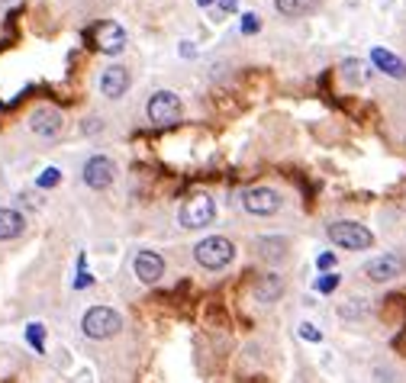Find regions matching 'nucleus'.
<instances>
[{"instance_id":"obj_28","label":"nucleus","mask_w":406,"mask_h":383,"mask_svg":"<svg viewBox=\"0 0 406 383\" xmlns=\"http://www.w3.org/2000/svg\"><path fill=\"white\" fill-rule=\"evenodd\" d=\"M7 4H14V0H0V7H7Z\"/></svg>"},{"instance_id":"obj_5","label":"nucleus","mask_w":406,"mask_h":383,"mask_svg":"<svg viewBox=\"0 0 406 383\" xmlns=\"http://www.w3.org/2000/svg\"><path fill=\"white\" fill-rule=\"evenodd\" d=\"M213 219H217V203H213V196H207V194L190 196V200L181 206V226L184 229L213 226Z\"/></svg>"},{"instance_id":"obj_14","label":"nucleus","mask_w":406,"mask_h":383,"mask_svg":"<svg viewBox=\"0 0 406 383\" xmlns=\"http://www.w3.org/2000/svg\"><path fill=\"white\" fill-rule=\"evenodd\" d=\"M255 255L268 264H278L287 258V238L281 236H258L255 238Z\"/></svg>"},{"instance_id":"obj_1","label":"nucleus","mask_w":406,"mask_h":383,"mask_svg":"<svg viewBox=\"0 0 406 383\" xmlns=\"http://www.w3.org/2000/svg\"><path fill=\"white\" fill-rule=\"evenodd\" d=\"M194 261L200 264L203 271H223L236 261V245L223 236L200 238V242L194 245Z\"/></svg>"},{"instance_id":"obj_16","label":"nucleus","mask_w":406,"mask_h":383,"mask_svg":"<svg viewBox=\"0 0 406 383\" xmlns=\"http://www.w3.org/2000/svg\"><path fill=\"white\" fill-rule=\"evenodd\" d=\"M371 61L387 74V78H397V81L406 78V61L397 58L393 52H387V48H371Z\"/></svg>"},{"instance_id":"obj_27","label":"nucleus","mask_w":406,"mask_h":383,"mask_svg":"<svg viewBox=\"0 0 406 383\" xmlns=\"http://www.w3.org/2000/svg\"><path fill=\"white\" fill-rule=\"evenodd\" d=\"M197 4H200V7H210V4H213V0H197Z\"/></svg>"},{"instance_id":"obj_20","label":"nucleus","mask_w":406,"mask_h":383,"mask_svg":"<svg viewBox=\"0 0 406 383\" xmlns=\"http://www.w3.org/2000/svg\"><path fill=\"white\" fill-rule=\"evenodd\" d=\"M58 181H61V171H58V168H48V171H42L39 181H36V184H39V187L46 190V187H58Z\"/></svg>"},{"instance_id":"obj_7","label":"nucleus","mask_w":406,"mask_h":383,"mask_svg":"<svg viewBox=\"0 0 406 383\" xmlns=\"http://www.w3.org/2000/svg\"><path fill=\"white\" fill-rule=\"evenodd\" d=\"M403 268H406V258L400 251H387V255H378L365 264V277L374 283H387L403 274Z\"/></svg>"},{"instance_id":"obj_17","label":"nucleus","mask_w":406,"mask_h":383,"mask_svg":"<svg viewBox=\"0 0 406 383\" xmlns=\"http://www.w3.org/2000/svg\"><path fill=\"white\" fill-rule=\"evenodd\" d=\"M316 7H319V0H274V10H278L281 16H291V20L313 14Z\"/></svg>"},{"instance_id":"obj_12","label":"nucleus","mask_w":406,"mask_h":383,"mask_svg":"<svg viewBox=\"0 0 406 383\" xmlns=\"http://www.w3.org/2000/svg\"><path fill=\"white\" fill-rule=\"evenodd\" d=\"M129 71L123 65H107L103 68V74H100V90H103V97H110V100H116V97H123L129 90Z\"/></svg>"},{"instance_id":"obj_4","label":"nucleus","mask_w":406,"mask_h":383,"mask_svg":"<svg viewBox=\"0 0 406 383\" xmlns=\"http://www.w3.org/2000/svg\"><path fill=\"white\" fill-rule=\"evenodd\" d=\"M145 120L152 126H171V122L181 120V100L171 90H155V94L145 100Z\"/></svg>"},{"instance_id":"obj_19","label":"nucleus","mask_w":406,"mask_h":383,"mask_svg":"<svg viewBox=\"0 0 406 383\" xmlns=\"http://www.w3.org/2000/svg\"><path fill=\"white\" fill-rule=\"evenodd\" d=\"M26 342L33 345V348L39 351V355L46 351V345H42V325H39V322H29V329H26Z\"/></svg>"},{"instance_id":"obj_15","label":"nucleus","mask_w":406,"mask_h":383,"mask_svg":"<svg viewBox=\"0 0 406 383\" xmlns=\"http://www.w3.org/2000/svg\"><path fill=\"white\" fill-rule=\"evenodd\" d=\"M23 229H26V216L20 209L0 206V242H10V238H20Z\"/></svg>"},{"instance_id":"obj_3","label":"nucleus","mask_w":406,"mask_h":383,"mask_svg":"<svg viewBox=\"0 0 406 383\" xmlns=\"http://www.w3.org/2000/svg\"><path fill=\"white\" fill-rule=\"evenodd\" d=\"M120 329H123V316L116 310H110V306H90L81 319V332L88 338H94V342L120 335Z\"/></svg>"},{"instance_id":"obj_13","label":"nucleus","mask_w":406,"mask_h":383,"mask_svg":"<svg viewBox=\"0 0 406 383\" xmlns=\"http://www.w3.org/2000/svg\"><path fill=\"white\" fill-rule=\"evenodd\" d=\"M281 293H284V280H281V274H261L255 280V287H251V296H255L258 303H264V306L278 303Z\"/></svg>"},{"instance_id":"obj_26","label":"nucleus","mask_w":406,"mask_h":383,"mask_svg":"<svg viewBox=\"0 0 406 383\" xmlns=\"http://www.w3.org/2000/svg\"><path fill=\"white\" fill-rule=\"evenodd\" d=\"M97 129H103V122H84V132H97Z\"/></svg>"},{"instance_id":"obj_21","label":"nucleus","mask_w":406,"mask_h":383,"mask_svg":"<svg viewBox=\"0 0 406 383\" xmlns=\"http://www.w3.org/2000/svg\"><path fill=\"white\" fill-rule=\"evenodd\" d=\"M338 283H342V277H338V274H323L316 280V290H319V293H332Z\"/></svg>"},{"instance_id":"obj_6","label":"nucleus","mask_w":406,"mask_h":383,"mask_svg":"<svg viewBox=\"0 0 406 383\" xmlns=\"http://www.w3.org/2000/svg\"><path fill=\"white\" fill-rule=\"evenodd\" d=\"M281 194L274 187H251L242 194V209L249 216H274L281 209Z\"/></svg>"},{"instance_id":"obj_23","label":"nucleus","mask_w":406,"mask_h":383,"mask_svg":"<svg viewBox=\"0 0 406 383\" xmlns=\"http://www.w3.org/2000/svg\"><path fill=\"white\" fill-rule=\"evenodd\" d=\"M300 338L303 342H323V335H319V329H313V325H300Z\"/></svg>"},{"instance_id":"obj_2","label":"nucleus","mask_w":406,"mask_h":383,"mask_svg":"<svg viewBox=\"0 0 406 383\" xmlns=\"http://www.w3.org/2000/svg\"><path fill=\"white\" fill-rule=\"evenodd\" d=\"M326 236L332 238V245L348 248V251H365V248H371V245H374L371 229L361 226V222H352V219L329 222V226H326Z\"/></svg>"},{"instance_id":"obj_22","label":"nucleus","mask_w":406,"mask_h":383,"mask_svg":"<svg viewBox=\"0 0 406 383\" xmlns=\"http://www.w3.org/2000/svg\"><path fill=\"white\" fill-rule=\"evenodd\" d=\"M261 29V20H258L255 14H245L242 16V33H258Z\"/></svg>"},{"instance_id":"obj_10","label":"nucleus","mask_w":406,"mask_h":383,"mask_svg":"<svg viewBox=\"0 0 406 383\" xmlns=\"http://www.w3.org/2000/svg\"><path fill=\"white\" fill-rule=\"evenodd\" d=\"M132 271L142 283H158L162 280V274H165V258L158 255V251H152V248H142L139 255H135Z\"/></svg>"},{"instance_id":"obj_11","label":"nucleus","mask_w":406,"mask_h":383,"mask_svg":"<svg viewBox=\"0 0 406 383\" xmlns=\"http://www.w3.org/2000/svg\"><path fill=\"white\" fill-rule=\"evenodd\" d=\"M94 39H97V48H100L103 55H120L123 48H126V29H123L120 23L107 20L94 29Z\"/></svg>"},{"instance_id":"obj_24","label":"nucleus","mask_w":406,"mask_h":383,"mask_svg":"<svg viewBox=\"0 0 406 383\" xmlns=\"http://www.w3.org/2000/svg\"><path fill=\"white\" fill-rule=\"evenodd\" d=\"M316 264H319V271H329V268H335V255H332V251H323Z\"/></svg>"},{"instance_id":"obj_25","label":"nucleus","mask_w":406,"mask_h":383,"mask_svg":"<svg viewBox=\"0 0 406 383\" xmlns=\"http://www.w3.org/2000/svg\"><path fill=\"white\" fill-rule=\"evenodd\" d=\"M219 10H223V14H232V10H236V0H219Z\"/></svg>"},{"instance_id":"obj_8","label":"nucleus","mask_w":406,"mask_h":383,"mask_svg":"<svg viewBox=\"0 0 406 383\" xmlns=\"http://www.w3.org/2000/svg\"><path fill=\"white\" fill-rule=\"evenodd\" d=\"M113 177H116V164L107 155H90L84 162V184L90 190H107L113 184Z\"/></svg>"},{"instance_id":"obj_9","label":"nucleus","mask_w":406,"mask_h":383,"mask_svg":"<svg viewBox=\"0 0 406 383\" xmlns=\"http://www.w3.org/2000/svg\"><path fill=\"white\" fill-rule=\"evenodd\" d=\"M61 126H65V116L55 107H39L29 113V129H33L36 135H42V139H55V135L61 132Z\"/></svg>"},{"instance_id":"obj_18","label":"nucleus","mask_w":406,"mask_h":383,"mask_svg":"<svg viewBox=\"0 0 406 383\" xmlns=\"http://www.w3.org/2000/svg\"><path fill=\"white\" fill-rule=\"evenodd\" d=\"M368 310H371V303L358 296V300H352V303L342 306V319H361V316H368Z\"/></svg>"}]
</instances>
